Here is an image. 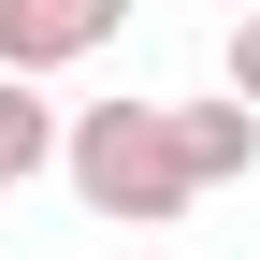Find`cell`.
Instances as JSON below:
<instances>
[{
  "mask_svg": "<svg viewBox=\"0 0 260 260\" xmlns=\"http://www.w3.org/2000/svg\"><path fill=\"white\" fill-rule=\"evenodd\" d=\"M58 174H73V203H87V217H116V232L188 217L174 116H159V102H87V116H58Z\"/></svg>",
  "mask_w": 260,
  "mask_h": 260,
  "instance_id": "cell-1",
  "label": "cell"
},
{
  "mask_svg": "<svg viewBox=\"0 0 260 260\" xmlns=\"http://www.w3.org/2000/svg\"><path fill=\"white\" fill-rule=\"evenodd\" d=\"M116 44V0H0V87H44Z\"/></svg>",
  "mask_w": 260,
  "mask_h": 260,
  "instance_id": "cell-2",
  "label": "cell"
},
{
  "mask_svg": "<svg viewBox=\"0 0 260 260\" xmlns=\"http://www.w3.org/2000/svg\"><path fill=\"white\" fill-rule=\"evenodd\" d=\"M159 116H174V174H188V203L260 174V116H246V102H159Z\"/></svg>",
  "mask_w": 260,
  "mask_h": 260,
  "instance_id": "cell-3",
  "label": "cell"
},
{
  "mask_svg": "<svg viewBox=\"0 0 260 260\" xmlns=\"http://www.w3.org/2000/svg\"><path fill=\"white\" fill-rule=\"evenodd\" d=\"M58 159V116H44V87H0V188H29Z\"/></svg>",
  "mask_w": 260,
  "mask_h": 260,
  "instance_id": "cell-4",
  "label": "cell"
},
{
  "mask_svg": "<svg viewBox=\"0 0 260 260\" xmlns=\"http://www.w3.org/2000/svg\"><path fill=\"white\" fill-rule=\"evenodd\" d=\"M217 73H232V102L260 116V15H232V44H217Z\"/></svg>",
  "mask_w": 260,
  "mask_h": 260,
  "instance_id": "cell-5",
  "label": "cell"
}]
</instances>
